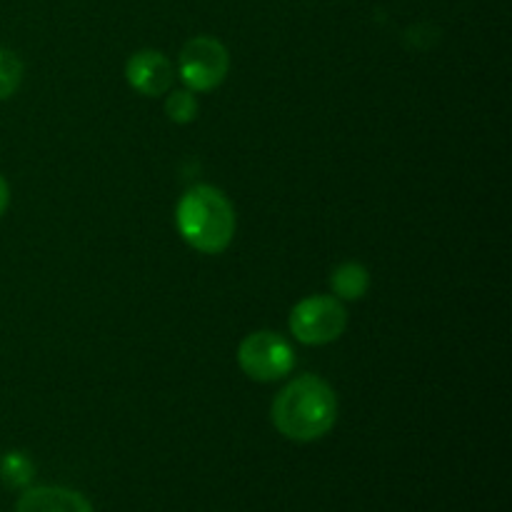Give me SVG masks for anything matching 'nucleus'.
Segmentation results:
<instances>
[{
    "instance_id": "7",
    "label": "nucleus",
    "mask_w": 512,
    "mask_h": 512,
    "mask_svg": "<svg viewBox=\"0 0 512 512\" xmlns=\"http://www.w3.org/2000/svg\"><path fill=\"white\" fill-rule=\"evenodd\" d=\"M15 512H95L83 493L58 485H35L25 488L18 498Z\"/></svg>"
},
{
    "instance_id": "11",
    "label": "nucleus",
    "mask_w": 512,
    "mask_h": 512,
    "mask_svg": "<svg viewBox=\"0 0 512 512\" xmlns=\"http://www.w3.org/2000/svg\"><path fill=\"white\" fill-rule=\"evenodd\" d=\"M23 80V63L13 50L0 48V103L15 95Z\"/></svg>"
},
{
    "instance_id": "10",
    "label": "nucleus",
    "mask_w": 512,
    "mask_h": 512,
    "mask_svg": "<svg viewBox=\"0 0 512 512\" xmlns=\"http://www.w3.org/2000/svg\"><path fill=\"white\" fill-rule=\"evenodd\" d=\"M165 115H168L173 123L188 125L198 118V100H195L193 90H173V93H165Z\"/></svg>"
},
{
    "instance_id": "6",
    "label": "nucleus",
    "mask_w": 512,
    "mask_h": 512,
    "mask_svg": "<svg viewBox=\"0 0 512 512\" xmlns=\"http://www.w3.org/2000/svg\"><path fill=\"white\" fill-rule=\"evenodd\" d=\"M125 80L135 93L158 98L173 88L175 68L160 50H138L125 63Z\"/></svg>"
},
{
    "instance_id": "9",
    "label": "nucleus",
    "mask_w": 512,
    "mask_h": 512,
    "mask_svg": "<svg viewBox=\"0 0 512 512\" xmlns=\"http://www.w3.org/2000/svg\"><path fill=\"white\" fill-rule=\"evenodd\" d=\"M33 478L35 463L28 458V453L10 450L8 455H3V460H0V480L5 483V488L25 490L33 485Z\"/></svg>"
},
{
    "instance_id": "4",
    "label": "nucleus",
    "mask_w": 512,
    "mask_h": 512,
    "mask_svg": "<svg viewBox=\"0 0 512 512\" xmlns=\"http://www.w3.org/2000/svg\"><path fill=\"white\" fill-rule=\"evenodd\" d=\"M230 70V53L218 38L198 35L183 45L178 58V75L193 93L215 90Z\"/></svg>"
},
{
    "instance_id": "12",
    "label": "nucleus",
    "mask_w": 512,
    "mask_h": 512,
    "mask_svg": "<svg viewBox=\"0 0 512 512\" xmlns=\"http://www.w3.org/2000/svg\"><path fill=\"white\" fill-rule=\"evenodd\" d=\"M8 203H10V188H8V180L0 175V215L8 210Z\"/></svg>"
},
{
    "instance_id": "5",
    "label": "nucleus",
    "mask_w": 512,
    "mask_h": 512,
    "mask_svg": "<svg viewBox=\"0 0 512 512\" xmlns=\"http://www.w3.org/2000/svg\"><path fill=\"white\" fill-rule=\"evenodd\" d=\"M238 365L250 380L275 383L295 368V350L280 333L258 330L240 343Z\"/></svg>"
},
{
    "instance_id": "3",
    "label": "nucleus",
    "mask_w": 512,
    "mask_h": 512,
    "mask_svg": "<svg viewBox=\"0 0 512 512\" xmlns=\"http://www.w3.org/2000/svg\"><path fill=\"white\" fill-rule=\"evenodd\" d=\"M290 333L303 345L335 343L348 328V313L333 295H313L290 310Z\"/></svg>"
},
{
    "instance_id": "2",
    "label": "nucleus",
    "mask_w": 512,
    "mask_h": 512,
    "mask_svg": "<svg viewBox=\"0 0 512 512\" xmlns=\"http://www.w3.org/2000/svg\"><path fill=\"white\" fill-rule=\"evenodd\" d=\"M235 210L223 190L213 185H193L175 208V228L193 250L218 255L235 238Z\"/></svg>"
},
{
    "instance_id": "1",
    "label": "nucleus",
    "mask_w": 512,
    "mask_h": 512,
    "mask_svg": "<svg viewBox=\"0 0 512 512\" xmlns=\"http://www.w3.org/2000/svg\"><path fill=\"white\" fill-rule=\"evenodd\" d=\"M275 430L293 443L325 438L338 420L335 390L318 375H300L285 385L270 408Z\"/></svg>"
},
{
    "instance_id": "8",
    "label": "nucleus",
    "mask_w": 512,
    "mask_h": 512,
    "mask_svg": "<svg viewBox=\"0 0 512 512\" xmlns=\"http://www.w3.org/2000/svg\"><path fill=\"white\" fill-rule=\"evenodd\" d=\"M330 288H333L338 300H360L370 288L368 268L360 263H353V260L340 263L333 270V275H330Z\"/></svg>"
}]
</instances>
